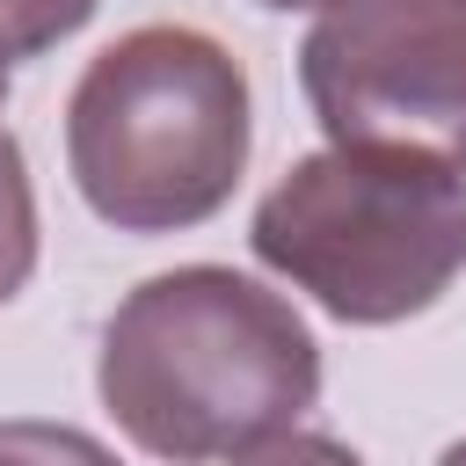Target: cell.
<instances>
[{
    "mask_svg": "<svg viewBox=\"0 0 466 466\" xmlns=\"http://www.w3.org/2000/svg\"><path fill=\"white\" fill-rule=\"evenodd\" d=\"M437 466H466V437H459V444H444V459H437Z\"/></svg>",
    "mask_w": 466,
    "mask_h": 466,
    "instance_id": "10",
    "label": "cell"
},
{
    "mask_svg": "<svg viewBox=\"0 0 466 466\" xmlns=\"http://www.w3.org/2000/svg\"><path fill=\"white\" fill-rule=\"evenodd\" d=\"M255 7H277V15H306V7H320V15H328V7H342V0H255Z\"/></svg>",
    "mask_w": 466,
    "mask_h": 466,
    "instance_id": "9",
    "label": "cell"
},
{
    "mask_svg": "<svg viewBox=\"0 0 466 466\" xmlns=\"http://www.w3.org/2000/svg\"><path fill=\"white\" fill-rule=\"evenodd\" d=\"M0 109H7V66H0Z\"/></svg>",
    "mask_w": 466,
    "mask_h": 466,
    "instance_id": "11",
    "label": "cell"
},
{
    "mask_svg": "<svg viewBox=\"0 0 466 466\" xmlns=\"http://www.w3.org/2000/svg\"><path fill=\"white\" fill-rule=\"evenodd\" d=\"M233 466H364L350 444H335V437H320V430H291V437H269L262 451H248V459H233Z\"/></svg>",
    "mask_w": 466,
    "mask_h": 466,
    "instance_id": "8",
    "label": "cell"
},
{
    "mask_svg": "<svg viewBox=\"0 0 466 466\" xmlns=\"http://www.w3.org/2000/svg\"><path fill=\"white\" fill-rule=\"evenodd\" d=\"M29 269H36V189L15 131H0V306L29 284Z\"/></svg>",
    "mask_w": 466,
    "mask_h": 466,
    "instance_id": "5",
    "label": "cell"
},
{
    "mask_svg": "<svg viewBox=\"0 0 466 466\" xmlns=\"http://www.w3.org/2000/svg\"><path fill=\"white\" fill-rule=\"evenodd\" d=\"M255 146L248 66L197 22H138L66 95V167L116 233H182L226 211Z\"/></svg>",
    "mask_w": 466,
    "mask_h": 466,
    "instance_id": "2",
    "label": "cell"
},
{
    "mask_svg": "<svg viewBox=\"0 0 466 466\" xmlns=\"http://www.w3.org/2000/svg\"><path fill=\"white\" fill-rule=\"evenodd\" d=\"M0 466H124V459L73 422L15 415V422H0Z\"/></svg>",
    "mask_w": 466,
    "mask_h": 466,
    "instance_id": "6",
    "label": "cell"
},
{
    "mask_svg": "<svg viewBox=\"0 0 466 466\" xmlns=\"http://www.w3.org/2000/svg\"><path fill=\"white\" fill-rule=\"evenodd\" d=\"M328 146L466 175V0H342L299 44Z\"/></svg>",
    "mask_w": 466,
    "mask_h": 466,
    "instance_id": "4",
    "label": "cell"
},
{
    "mask_svg": "<svg viewBox=\"0 0 466 466\" xmlns=\"http://www.w3.org/2000/svg\"><path fill=\"white\" fill-rule=\"evenodd\" d=\"M95 393L167 466L248 459L320 400V342L284 291L226 262H182L116 299Z\"/></svg>",
    "mask_w": 466,
    "mask_h": 466,
    "instance_id": "1",
    "label": "cell"
},
{
    "mask_svg": "<svg viewBox=\"0 0 466 466\" xmlns=\"http://www.w3.org/2000/svg\"><path fill=\"white\" fill-rule=\"evenodd\" d=\"M102 0H0V66L15 58H44L51 44H66L73 29H87Z\"/></svg>",
    "mask_w": 466,
    "mask_h": 466,
    "instance_id": "7",
    "label": "cell"
},
{
    "mask_svg": "<svg viewBox=\"0 0 466 466\" xmlns=\"http://www.w3.org/2000/svg\"><path fill=\"white\" fill-rule=\"evenodd\" d=\"M248 248L342 328H393L430 313L466 269V175L408 153L320 146L262 189Z\"/></svg>",
    "mask_w": 466,
    "mask_h": 466,
    "instance_id": "3",
    "label": "cell"
}]
</instances>
